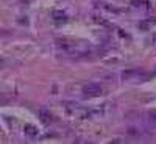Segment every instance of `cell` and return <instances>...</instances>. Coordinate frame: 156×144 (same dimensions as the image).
<instances>
[{"instance_id":"1","label":"cell","mask_w":156,"mask_h":144,"mask_svg":"<svg viewBox=\"0 0 156 144\" xmlns=\"http://www.w3.org/2000/svg\"><path fill=\"white\" fill-rule=\"evenodd\" d=\"M83 94H84V96H87V97H95V96H100V94H101V86L94 85V83L86 85V86L83 88Z\"/></svg>"}]
</instances>
